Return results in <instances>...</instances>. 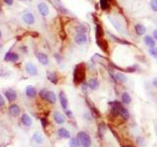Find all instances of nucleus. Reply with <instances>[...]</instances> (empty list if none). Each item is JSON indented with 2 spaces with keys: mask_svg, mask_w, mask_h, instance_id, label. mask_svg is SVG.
I'll use <instances>...</instances> for the list:
<instances>
[{
  "mask_svg": "<svg viewBox=\"0 0 157 147\" xmlns=\"http://www.w3.org/2000/svg\"><path fill=\"white\" fill-rule=\"evenodd\" d=\"M85 65L84 64H80L78 65L75 70H74V73H73V79H74V82L76 84L78 83H82L85 82Z\"/></svg>",
  "mask_w": 157,
  "mask_h": 147,
  "instance_id": "obj_1",
  "label": "nucleus"
},
{
  "mask_svg": "<svg viewBox=\"0 0 157 147\" xmlns=\"http://www.w3.org/2000/svg\"><path fill=\"white\" fill-rule=\"evenodd\" d=\"M77 138L80 142L81 146L82 147H90L92 144V140L89 133H86L85 131H78L77 135Z\"/></svg>",
  "mask_w": 157,
  "mask_h": 147,
  "instance_id": "obj_2",
  "label": "nucleus"
},
{
  "mask_svg": "<svg viewBox=\"0 0 157 147\" xmlns=\"http://www.w3.org/2000/svg\"><path fill=\"white\" fill-rule=\"evenodd\" d=\"M74 41H75L78 45H84L88 42V37L85 33H77L74 37Z\"/></svg>",
  "mask_w": 157,
  "mask_h": 147,
  "instance_id": "obj_3",
  "label": "nucleus"
},
{
  "mask_svg": "<svg viewBox=\"0 0 157 147\" xmlns=\"http://www.w3.org/2000/svg\"><path fill=\"white\" fill-rule=\"evenodd\" d=\"M37 10L42 17H47L49 14V8L44 2H40L37 4Z\"/></svg>",
  "mask_w": 157,
  "mask_h": 147,
  "instance_id": "obj_4",
  "label": "nucleus"
},
{
  "mask_svg": "<svg viewBox=\"0 0 157 147\" xmlns=\"http://www.w3.org/2000/svg\"><path fill=\"white\" fill-rule=\"evenodd\" d=\"M25 69H26V72H27L30 75H37L38 74L37 66L34 65L33 63H30V62H29V63L26 64Z\"/></svg>",
  "mask_w": 157,
  "mask_h": 147,
  "instance_id": "obj_5",
  "label": "nucleus"
},
{
  "mask_svg": "<svg viewBox=\"0 0 157 147\" xmlns=\"http://www.w3.org/2000/svg\"><path fill=\"white\" fill-rule=\"evenodd\" d=\"M22 19L27 25H33L34 22H36V18L33 13H25V14L22 16Z\"/></svg>",
  "mask_w": 157,
  "mask_h": 147,
  "instance_id": "obj_6",
  "label": "nucleus"
},
{
  "mask_svg": "<svg viewBox=\"0 0 157 147\" xmlns=\"http://www.w3.org/2000/svg\"><path fill=\"white\" fill-rule=\"evenodd\" d=\"M4 60H5L6 62H13V63H15V62L19 60V55L15 52L9 51V52L6 53L5 57H4Z\"/></svg>",
  "mask_w": 157,
  "mask_h": 147,
  "instance_id": "obj_7",
  "label": "nucleus"
},
{
  "mask_svg": "<svg viewBox=\"0 0 157 147\" xmlns=\"http://www.w3.org/2000/svg\"><path fill=\"white\" fill-rule=\"evenodd\" d=\"M37 58L38 62H39V63H40L41 65H43V66L49 65V59H48V57H47V55L44 54V53L38 52L37 54Z\"/></svg>",
  "mask_w": 157,
  "mask_h": 147,
  "instance_id": "obj_8",
  "label": "nucleus"
},
{
  "mask_svg": "<svg viewBox=\"0 0 157 147\" xmlns=\"http://www.w3.org/2000/svg\"><path fill=\"white\" fill-rule=\"evenodd\" d=\"M59 101H60V104L62 106V108L64 110H67L68 108V98L65 94L64 91H60L59 93Z\"/></svg>",
  "mask_w": 157,
  "mask_h": 147,
  "instance_id": "obj_9",
  "label": "nucleus"
},
{
  "mask_svg": "<svg viewBox=\"0 0 157 147\" xmlns=\"http://www.w3.org/2000/svg\"><path fill=\"white\" fill-rule=\"evenodd\" d=\"M53 119L58 124H63L65 123V121H66L65 116L62 113L58 112V111H55V112L53 113Z\"/></svg>",
  "mask_w": 157,
  "mask_h": 147,
  "instance_id": "obj_10",
  "label": "nucleus"
},
{
  "mask_svg": "<svg viewBox=\"0 0 157 147\" xmlns=\"http://www.w3.org/2000/svg\"><path fill=\"white\" fill-rule=\"evenodd\" d=\"M88 86H89V89L96 90V89H98V87H99V81H98L97 79H95V78H91V79H89Z\"/></svg>",
  "mask_w": 157,
  "mask_h": 147,
  "instance_id": "obj_11",
  "label": "nucleus"
},
{
  "mask_svg": "<svg viewBox=\"0 0 157 147\" xmlns=\"http://www.w3.org/2000/svg\"><path fill=\"white\" fill-rule=\"evenodd\" d=\"M5 96L7 98V100L9 101V102H13V101H15L16 100V98H17V92L15 90H13V89H8L5 91Z\"/></svg>",
  "mask_w": 157,
  "mask_h": 147,
  "instance_id": "obj_12",
  "label": "nucleus"
},
{
  "mask_svg": "<svg viewBox=\"0 0 157 147\" xmlns=\"http://www.w3.org/2000/svg\"><path fill=\"white\" fill-rule=\"evenodd\" d=\"M9 113L11 116H13V117H18V116L20 115L21 113V109L20 107L18 105L16 104H13L9 107Z\"/></svg>",
  "mask_w": 157,
  "mask_h": 147,
  "instance_id": "obj_13",
  "label": "nucleus"
},
{
  "mask_svg": "<svg viewBox=\"0 0 157 147\" xmlns=\"http://www.w3.org/2000/svg\"><path fill=\"white\" fill-rule=\"evenodd\" d=\"M44 100L48 101L49 103H51V104L56 103V95H55V93H54L53 91H49V90H47L46 94H45Z\"/></svg>",
  "mask_w": 157,
  "mask_h": 147,
  "instance_id": "obj_14",
  "label": "nucleus"
},
{
  "mask_svg": "<svg viewBox=\"0 0 157 147\" xmlns=\"http://www.w3.org/2000/svg\"><path fill=\"white\" fill-rule=\"evenodd\" d=\"M134 32L138 35H143L146 33V28L141 24H136L134 26Z\"/></svg>",
  "mask_w": 157,
  "mask_h": 147,
  "instance_id": "obj_15",
  "label": "nucleus"
},
{
  "mask_svg": "<svg viewBox=\"0 0 157 147\" xmlns=\"http://www.w3.org/2000/svg\"><path fill=\"white\" fill-rule=\"evenodd\" d=\"M26 94H27V96L30 98H33L37 96V91L36 89V87L29 86H27V88H26Z\"/></svg>",
  "mask_w": 157,
  "mask_h": 147,
  "instance_id": "obj_16",
  "label": "nucleus"
},
{
  "mask_svg": "<svg viewBox=\"0 0 157 147\" xmlns=\"http://www.w3.org/2000/svg\"><path fill=\"white\" fill-rule=\"evenodd\" d=\"M119 112H120V116H121V117L123 118L124 120H126V121L130 119L131 114H130L129 110L127 108H125V107H123V106L121 105L120 108H119Z\"/></svg>",
  "mask_w": 157,
  "mask_h": 147,
  "instance_id": "obj_17",
  "label": "nucleus"
},
{
  "mask_svg": "<svg viewBox=\"0 0 157 147\" xmlns=\"http://www.w3.org/2000/svg\"><path fill=\"white\" fill-rule=\"evenodd\" d=\"M143 42H145V45H147L148 47L155 46V39L154 37H152L151 35H145V37H143Z\"/></svg>",
  "mask_w": 157,
  "mask_h": 147,
  "instance_id": "obj_18",
  "label": "nucleus"
},
{
  "mask_svg": "<svg viewBox=\"0 0 157 147\" xmlns=\"http://www.w3.org/2000/svg\"><path fill=\"white\" fill-rule=\"evenodd\" d=\"M57 133L60 137H62V138L67 139V138H70V137H71V133H70V131L68 130H66L65 128H60L57 131Z\"/></svg>",
  "mask_w": 157,
  "mask_h": 147,
  "instance_id": "obj_19",
  "label": "nucleus"
},
{
  "mask_svg": "<svg viewBox=\"0 0 157 147\" xmlns=\"http://www.w3.org/2000/svg\"><path fill=\"white\" fill-rule=\"evenodd\" d=\"M121 100L124 104H130L132 102V96L129 92H123L121 94Z\"/></svg>",
  "mask_w": 157,
  "mask_h": 147,
  "instance_id": "obj_20",
  "label": "nucleus"
},
{
  "mask_svg": "<svg viewBox=\"0 0 157 147\" xmlns=\"http://www.w3.org/2000/svg\"><path fill=\"white\" fill-rule=\"evenodd\" d=\"M21 121H22V123L24 124V126H26V127H30V126H32V124H33L32 118H30L28 114H24L23 116H22Z\"/></svg>",
  "mask_w": 157,
  "mask_h": 147,
  "instance_id": "obj_21",
  "label": "nucleus"
},
{
  "mask_svg": "<svg viewBox=\"0 0 157 147\" xmlns=\"http://www.w3.org/2000/svg\"><path fill=\"white\" fill-rule=\"evenodd\" d=\"M115 79H116V82H120V83H125L128 81V78H127V75L123 73H117L115 75Z\"/></svg>",
  "mask_w": 157,
  "mask_h": 147,
  "instance_id": "obj_22",
  "label": "nucleus"
},
{
  "mask_svg": "<svg viewBox=\"0 0 157 147\" xmlns=\"http://www.w3.org/2000/svg\"><path fill=\"white\" fill-rule=\"evenodd\" d=\"M96 43L97 45L100 47L101 50H103L104 52H107L108 51V45H107V42L104 40L103 38H99V39H96Z\"/></svg>",
  "mask_w": 157,
  "mask_h": 147,
  "instance_id": "obj_23",
  "label": "nucleus"
},
{
  "mask_svg": "<svg viewBox=\"0 0 157 147\" xmlns=\"http://www.w3.org/2000/svg\"><path fill=\"white\" fill-rule=\"evenodd\" d=\"M103 35H104V32L102 26L99 24H96V26H95V37H96V39L102 38Z\"/></svg>",
  "mask_w": 157,
  "mask_h": 147,
  "instance_id": "obj_24",
  "label": "nucleus"
},
{
  "mask_svg": "<svg viewBox=\"0 0 157 147\" xmlns=\"http://www.w3.org/2000/svg\"><path fill=\"white\" fill-rule=\"evenodd\" d=\"M76 32L77 33H88V26L84 24H78L77 26H76Z\"/></svg>",
  "mask_w": 157,
  "mask_h": 147,
  "instance_id": "obj_25",
  "label": "nucleus"
},
{
  "mask_svg": "<svg viewBox=\"0 0 157 147\" xmlns=\"http://www.w3.org/2000/svg\"><path fill=\"white\" fill-rule=\"evenodd\" d=\"M33 139L37 142V144H42L43 143V136L41 135V133H39L36 131L33 135Z\"/></svg>",
  "mask_w": 157,
  "mask_h": 147,
  "instance_id": "obj_26",
  "label": "nucleus"
},
{
  "mask_svg": "<svg viewBox=\"0 0 157 147\" xmlns=\"http://www.w3.org/2000/svg\"><path fill=\"white\" fill-rule=\"evenodd\" d=\"M47 79H49V81L52 82V83H54L56 84L58 82V77H57V75H56L55 73H47Z\"/></svg>",
  "mask_w": 157,
  "mask_h": 147,
  "instance_id": "obj_27",
  "label": "nucleus"
},
{
  "mask_svg": "<svg viewBox=\"0 0 157 147\" xmlns=\"http://www.w3.org/2000/svg\"><path fill=\"white\" fill-rule=\"evenodd\" d=\"M110 1L111 0H99L100 7H101L102 10H107L110 6Z\"/></svg>",
  "mask_w": 157,
  "mask_h": 147,
  "instance_id": "obj_28",
  "label": "nucleus"
},
{
  "mask_svg": "<svg viewBox=\"0 0 157 147\" xmlns=\"http://www.w3.org/2000/svg\"><path fill=\"white\" fill-rule=\"evenodd\" d=\"M69 146L70 147H80L81 144H80V142H78L77 137H72L69 141Z\"/></svg>",
  "mask_w": 157,
  "mask_h": 147,
  "instance_id": "obj_29",
  "label": "nucleus"
},
{
  "mask_svg": "<svg viewBox=\"0 0 157 147\" xmlns=\"http://www.w3.org/2000/svg\"><path fill=\"white\" fill-rule=\"evenodd\" d=\"M148 53H149V55H151L153 58L157 59V46L149 47V49H148Z\"/></svg>",
  "mask_w": 157,
  "mask_h": 147,
  "instance_id": "obj_30",
  "label": "nucleus"
},
{
  "mask_svg": "<svg viewBox=\"0 0 157 147\" xmlns=\"http://www.w3.org/2000/svg\"><path fill=\"white\" fill-rule=\"evenodd\" d=\"M150 7H151V10L157 12V0H151L150 1Z\"/></svg>",
  "mask_w": 157,
  "mask_h": 147,
  "instance_id": "obj_31",
  "label": "nucleus"
},
{
  "mask_svg": "<svg viewBox=\"0 0 157 147\" xmlns=\"http://www.w3.org/2000/svg\"><path fill=\"white\" fill-rule=\"evenodd\" d=\"M40 122L43 128H46V126L48 124V122H47V119L46 118H40Z\"/></svg>",
  "mask_w": 157,
  "mask_h": 147,
  "instance_id": "obj_32",
  "label": "nucleus"
},
{
  "mask_svg": "<svg viewBox=\"0 0 157 147\" xmlns=\"http://www.w3.org/2000/svg\"><path fill=\"white\" fill-rule=\"evenodd\" d=\"M136 141H137V143H138V145H143V141H145V139H143L141 136H138L137 139H136Z\"/></svg>",
  "mask_w": 157,
  "mask_h": 147,
  "instance_id": "obj_33",
  "label": "nucleus"
},
{
  "mask_svg": "<svg viewBox=\"0 0 157 147\" xmlns=\"http://www.w3.org/2000/svg\"><path fill=\"white\" fill-rule=\"evenodd\" d=\"M47 90L46 89H41L40 91H39V96H40L42 99H44L45 98V94H46Z\"/></svg>",
  "mask_w": 157,
  "mask_h": 147,
  "instance_id": "obj_34",
  "label": "nucleus"
},
{
  "mask_svg": "<svg viewBox=\"0 0 157 147\" xmlns=\"http://www.w3.org/2000/svg\"><path fill=\"white\" fill-rule=\"evenodd\" d=\"M4 3L7 4L8 6H12L13 3H14V0H3Z\"/></svg>",
  "mask_w": 157,
  "mask_h": 147,
  "instance_id": "obj_35",
  "label": "nucleus"
},
{
  "mask_svg": "<svg viewBox=\"0 0 157 147\" xmlns=\"http://www.w3.org/2000/svg\"><path fill=\"white\" fill-rule=\"evenodd\" d=\"M5 105V100H4V98H3V96L0 94V107H2V106H4Z\"/></svg>",
  "mask_w": 157,
  "mask_h": 147,
  "instance_id": "obj_36",
  "label": "nucleus"
},
{
  "mask_svg": "<svg viewBox=\"0 0 157 147\" xmlns=\"http://www.w3.org/2000/svg\"><path fill=\"white\" fill-rule=\"evenodd\" d=\"M54 57H55V59L57 60V62H58V63H60V62H61V60H62V58L60 57V55H59V54H54Z\"/></svg>",
  "mask_w": 157,
  "mask_h": 147,
  "instance_id": "obj_37",
  "label": "nucleus"
},
{
  "mask_svg": "<svg viewBox=\"0 0 157 147\" xmlns=\"http://www.w3.org/2000/svg\"><path fill=\"white\" fill-rule=\"evenodd\" d=\"M66 114H67V116H68V117H70V118H73L74 117V116H73V113L71 112V111H70V110H66Z\"/></svg>",
  "mask_w": 157,
  "mask_h": 147,
  "instance_id": "obj_38",
  "label": "nucleus"
},
{
  "mask_svg": "<svg viewBox=\"0 0 157 147\" xmlns=\"http://www.w3.org/2000/svg\"><path fill=\"white\" fill-rule=\"evenodd\" d=\"M152 84H153V86L157 88V78H155L153 79V82H152Z\"/></svg>",
  "mask_w": 157,
  "mask_h": 147,
  "instance_id": "obj_39",
  "label": "nucleus"
},
{
  "mask_svg": "<svg viewBox=\"0 0 157 147\" xmlns=\"http://www.w3.org/2000/svg\"><path fill=\"white\" fill-rule=\"evenodd\" d=\"M153 37H154V39H156V40H157V30H153Z\"/></svg>",
  "mask_w": 157,
  "mask_h": 147,
  "instance_id": "obj_40",
  "label": "nucleus"
},
{
  "mask_svg": "<svg viewBox=\"0 0 157 147\" xmlns=\"http://www.w3.org/2000/svg\"><path fill=\"white\" fill-rule=\"evenodd\" d=\"M121 147H134L133 145H130V144H128V145H122Z\"/></svg>",
  "mask_w": 157,
  "mask_h": 147,
  "instance_id": "obj_41",
  "label": "nucleus"
},
{
  "mask_svg": "<svg viewBox=\"0 0 157 147\" xmlns=\"http://www.w3.org/2000/svg\"><path fill=\"white\" fill-rule=\"evenodd\" d=\"M1 37H2V32L0 30V39H1Z\"/></svg>",
  "mask_w": 157,
  "mask_h": 147,
  "instance_id": "obj_42",
  "label": "nucleus"
},
{
  "mask_svg": "<svg viewBox=\"0 0 157 147\" xmlns=\"http://www.w3.org/2000/svg\"><path fill=\"white\" fill-rule=\"evenodd\" d=\"M21 1H26V0H21Z\"/></svg>",
  "mask_w": 157,
  "mask_h": 147,
  "instance_id": "obj_43",
  "label": "nucleus"
},
{
  "mask_svg": "<svg viewBox=\"0 0 157 147\" xmlns=\"http://www.w3.org/2000/svg\"><path fill=\"white\" fill-rule=\"evenodd\" d=\"M0 13H1V8H0Z\"/></svg>",
  "mask_w": 157,
  "mask_h": 147,
  "instance_id": "obj_44",
  "label": "nucleus"
}]
</instances>
